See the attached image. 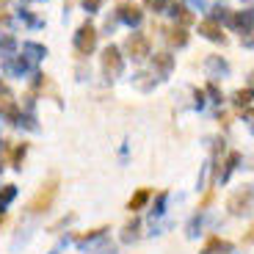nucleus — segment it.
Returning a JSON list of instances; mask_svg holds the SVG:
<instances>
[{
  "instance_id": "2",
  "label": "nucleus",
  "mask_w": 254,
  "mask_h": 254,
  "mask_svg": "<svg viewBox=\"0 0 254 254\" xmlns=\"http://www.w3.org/2000/svg\"><path fill=\"white\" fill-rule=\"evenodd\" d=\"M75 47L80 56H89L91 50L97 47V31L91 22H83L80 28H77V36H75Z\"/></svg>"
},
{
  "instance_id": "9",
  "label": "nucleus",
  "mask_w": 254,
  "mask_h": 254,
  "mask_svg": "<svg viewBox=\"0 0 254 254\" xmlns=\"http://www.w3.org/2000/svg\"><path fill=\"white\" fill-rule=\"evenodd\" d=\"M149 193H152L149 188H138V190L133 193V196H130V202H127V210H130V213H135V210H141L146 202H149Z\"/></svg>"
},
{
  "instance_id": "3",
  "label": "nucleus",
  "mask_w": 254,
  "mask_h": 254,
  "mask_svg": "<svg viewBox=\"0 0 254 254\" xmlns=\"http://www.w3.org/2000/svg\"><path fill=\"white\" fill-rule=\"evenodd\" d=\"M254 204V185H246L243 190H238V193H232L229 196V210L235 213V216H241V213H249V207Z\"/></svg>"
},
{
  "instance_id": "10",
  "label": "nucleus",
  "mask_w": 254,
  "mask_h": 254,
  "mask_svg": "<svg viewBox=\"0 0 254 254\" xmlns=\"http://www.w3.org/2000/svg\"><path fill=\"white\" fill-rule=\"evenodd\" d=\"M229 22H232L235 28H243V31H246V28L254 25V11H246V14H229Z\"/></svg>"
},
{
  "instance_id": "13",
  "label": "nucleus",
  "mask_w": 254,
  "mask_h": 254,
  "mask_svg": "<svg viewBox=\"0 0 254 254\" xmlns=\"http://www.w3.org/2000/svg\"><path fill=\"white\" fill-rule=\"evenodd\" d=\"M169 42H172V45H177V47H183L185 42H188L185 28H172V31H169Z\"/></svg>"
},
{
  "instance_id": "17",
  "label": "nucleus",
  "mask_w": 254,
  "mask_h": 254,
  "mask_svg": "<svg viewBox=\"0 0 254 254\" xmlns=\"http://www.w3.org/2000/svg\"><path fill=\"white\" fill-rule=\"evenodd\" d=\"M83 3H86V8H89V11H97L102 0H83Z\"/></svg>"
},
{
  "instance_id": "20",
  "label": "nucleus",
  "mask_w": 254,
  "mask_h": 254,
  "mask_svg": "<svg viewBox=\"0 0 254 254\" xmlns=\"http://www.w3.org/2000/svg\"><path fill=\"white\" fill-rule=\"evenodd\" d=\"M243 243H254V227L249 229V235H243Z\"/></svg>"
},
{
  "instance_id": "11",
  "label": "nucleus",
  "mask_w": 254,
  "mask_h": 254,
  "mask_svg": "<svg viewBox=\"0 0 254 254\" xmlns=\"http://www.w3.org/2000/svg\"><path fill=\"white\" fill-rule=\"evenodd\" d=\"M172 64H174V58L169 56V53H158V56H155V66H158V72H169L172 69Z\"/></svg>"
},
{
  "instance_id": "21",
  "label": "nucleus",
  "mask_w": 254,
  "mask_h": 254,
  "mask_svg": "<svg viewBox=\"0 0 254 254\" xmlns=\"http://www.w3.org/2000/svg\"><path fill=\"white\" fill-rule=\"evenodd\" d=\"M0 221H3V204H0Z\"/></svg>"
},
{
  "instance_id": "18",
  "label": "nucleus",
  "mask_w": 254,
  "mask_h": 254,
  "mask_svg": "<svg viewBox=\"0 0 254 254\" xmlns=\"http://www.w3.org/2000/svg\"><path fill=\"white\" fill-rule=\"evenodd\" d=\"M210 202H213V190H207V196H204L202 202H199V210H204V207H207Z\"/></svg>"
},
{
  "instance_id": "5",
  "label": "nucleus",
  "mask_w": 254,
  "mask_h": 254,
  "mask_svg": "<svg viewBox=\"0 0 254 254\" xmlns=\"http://www.w3.org/2000/svg\"><path fill=\"white\" fill-rule=\"evenodd\" d=\"M102 69H105V75H119L122 72V56L114 45L102 50Z\"/></svg>"
},
{
  "instance_id": "12",
  "label": "nucleus",
  "mask_w": 254,
  "mask_h": 254,
  "mask_svg": "<svg viewBox=\"0 0 254 254\" xmlns=\"http://www.w3.org/2000/svg\"><path fill=\"white\" fill-rule=\"evenodd\" d=\"M25 152H28V141H22V144L14 146V152H11V166H14V169H19V163H22Z\"/></svg>"
},
{
  "instance_id": "19",
  "label": "nucleus",
  "mask_w": 254,
  "mask_h": 254,
  "mask_svg": "<svg viewBox=\"0 0 254 254\" xmlns=\"http://www.w3.org/2000/svg\"><path fill=\"white\" fill-rule=\"evenodd\" d=\"M243 45H246V47H254V28H252V33H249V36H243Z\"/></svg>"
},
{
  "instance_id": "16",
  "label": "nucleus",
  "mask_w": 254,
  "mask_h": 254,
  "mask_svg": "<svg viewBox=\"0 0 254 254\" xmlns=\"http://www.w3.org/2000/svg\"><path fill=\"white\" fill-rule=\"evenodd\" d=\"M14 193H17V190H14V185H6V188L0 190V204L11 202V199H14Z\"/></svg>"
},
{
  "instance_id": "4",
  "label": "nucleus",
  "mask_w": 254,
  "mask_h": 254,
  "mask_svg": "<svg viewBox=\"0 0 254 254\" xmlns=\"http://www.w3.org/2000/svg\"><path fill=\"white\" fill-rule=\"evenodd\" d=\"M127 53L135 58V61H144L149 53H152V45H149V36L146 33H133L127 39Z\"/></svg>"
},
{
  "instance_id": "1",
  "label": "nucleus",
  "mask_w": 254,
  "mask_h": 254,
  "mask_svg": "<svg viewBox=\"0 0 254 254\" xmlns=\"http://www.w3.org/2000/svg\"><path fill=\"white\" fill-rule=\"evenodd\" d=\"M56 196H58V177H50L36 190V196L28 202V213H47L56 202Z\"/></svg>"
},
{
  "instance_id": "6",
  "label": "nucleus",
  "mask_w": 254,
  "mask_h": 254,
  "mask_svg": "<svg viewBox=\"0 0 254 254\" xmlns=\"http://www.w3.org/2000/svg\"><path fill=\"white\" fill-rule=\"evenodd\" d=\"M199 33H202V36H207L210 42H227V33H224V28L218 25L216 19H202V22H199Z\"/></svg>"
},
{
  "instance_id": "14",
  "label": "nucleus",
  "mask_w": 254,
  "mask_h": 254,
  "mask_svg": "<svg viewBox=\"0 0 254 254\" xmlns=\"http://www.w3.org/2000/svg\"><path fill=\"white\" fill-rule=\"evenodd\" d=\"M252 97H254V89H241L235 94V105L238 108H246L249 102H252Z\"/></svg>"
},
{
  "instance_id": "7",
  "label": "nucleus",
  "mask_w": 254,
  "mask_h": 254,
  "mask_svg": "<svg viewBox=\"0 0 254 254\" xmlns=\"http://www.w3.org/2000/svg\"><path fill=\"white\" fill-rule=\"evenodd\" d=\"M119 14L125 22H130V25H135V22H141V6L138 3H130V0H125L119 6Z\"/></svg>"
},
{
  "instance_id": "8",
  "label": "nucleus",
  "mask_w": 254,
  "mask_h": 254,
  "mask_svg": "<svg viewBox=\"0 0 254 254\" xmlns=\"http://www.w3.org/2000/svg\"><path fill=\"white\" fill-rule=\"evenodd\" d=\"M227 254V252H232V243H229V241H221V238H218V235H210L207 238V243H204V249H202V254Z\"/></svg>"
},
{
  "instance_id": "15",
  "label": "nucleus",
  "mask_w": 254,
  "mask_h": 254,
  "mask_svg": "<svg viewBox=\"0 0 254 254\" xmlns=\"http://www.w3.org/2000/svg\"><path fill=\"white\" fill-rule=\"evenodd\" d=\"M102 232H108V227H97V229H89V232H77L75 241H91V238H100Z\"/></svg>"
}]
</instances>
